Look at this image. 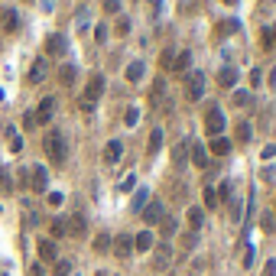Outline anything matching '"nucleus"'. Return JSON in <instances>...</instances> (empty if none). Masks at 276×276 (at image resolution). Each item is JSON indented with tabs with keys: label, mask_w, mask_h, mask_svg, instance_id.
Masks as SVG:
<instances>
[{
	"label": "nucleus",
	"mask_w": 276,
	"mask_h": 276,
	"mask_svg": "<svg viewBox=\"0 0 276 276\" xmlns=\"http://www.w3.org/2000/svg\"><path fill=\"white\" fill-rule=\"evenodd\" d=\"M30 185H32V189H36V192H46V189H49V169H46V166H32V169H30Z\"/></svg>",
	"instance_id": "7"
},
{
	"label": "nucleus",
	"mask_w": 276,
	"mask_h": 276,
	"mask_svg": "<svg viewBox=\"0 0 276 276\" xmlns=\"http://www.w3.org/2000/svg\"><path fill=\"white\" fill-rule=\"evenodd\" d=\"M0 192H13V182H10V169H0Z\"/></svg>",
	"instance_id": "31"
},
{
	"label": "nucleus",
	"mask_w": 276,
	"mask_h": 276,
	"mask_svg": "<svg viewBox=\"0 0 276 276\" xmlns=\"http://www.w3.org/2000/svg\"><path fill=\"white\" fill-rule=\"evenodd\" d=\"M95 250L97 254H107V250H111V237H107V234H97L95 237Z\"/></svg>",
	"instance_id": "27"
},
{
	"label": "nucleus",
	"mask_w": 276,
	"mask_h": 276,
	"mask_svg": "<svg viewBox=\"0 0 276 276\" xmlns=\"http://www.w3.org/2000/svg\"><path fill=\"white\" fill-rule=\"evenodd\" d=\"M95 39H97V43H104V39H107V26H97V30H95Z\"/></svg>",
	"instance_id": "42"
},
{
	"label": "nucleus",
	"mask_w": 276,
	"mask_h": 276,
	"mask_svg": "<svg viewBox=\"0 0 276 276\" xmlns=\"http://www.w3.org/2000/svg\"><path fill=\"white\" fill-rule=\"evenodd\" d=\"M189 153H192V162H195L198 169H205V166H208V149H205L202 143H189Z\"/></svg>",
	"instance_id": "14"
},
{
	"label": "nucleus",
	"mask_w": 276,
	"mask_h": 276,
	"mask_svg": "<svg viewBox=\"0 0 276 276\" xmlns=\"http://www.w3.org/2000/svg\"><path fill=\"white\" fill-rule=\"evenodd\" d=\"M124 120H127V127H133V124H137V120H140V111H137V107H130V111H127V117H124Z\"/></svg>",
	"instance_id": "36"
},
{
	"label": "nucleus",
	"mask_w": 276,
	"mask_h": 276,
	"mask_svg": "<svg viewBox=\"0 0 276 276\" xmlns=\"http://www.w3.org/2000/svg\"><path fill=\"white\" fill-rule=\"evenodd\" d=\"M55 104H59V101H55V97H43V101H39V107H36V120H39V124H49V120H52L55 117Z\"/></svg>",
	"instance_id": "6"
},
{
	"label": "nucleus",
	"mask_w": 276,
	"mask_h": 276,
	"mask_svg": "<svg viewBox=\"0 0 276 276\" xmlns=\"http://www.w3.org/2000/svg\"><path fill=\"white\" fill-rule=\"evenodd\" d=\"M160 146H162V130L160 127H156V130H153V133H149V156H156V153H160Z\"/></svg>",
	"instance_id": "21"
},
{
	"label": "nucleus",
	"mask_w": 276,
	"mask_h": 276,
	"mask_svg": "<svg viewBox=\"0 0 276 276\" xmlns=\"http://www.w3.org/2000/svg\"><path fill=\"white\" fill-rule=\"evenodd\" d=\"M55 276H72V260H55Z\"/></svg>",
	"instance_id": "30"
},
{
	"label": "nucleus",
	"mask_w": 276,
	"mask_h": 276,
	"mask_svg": "<svg viewBox=\"0 0 276 276\" xmlns=\"http://www.w3.org/2000/svg\"><path fill=\"white\" fill-rule=\"evenodd\" d=\"M59 81H62V85H72L75 81V65H62V68H59Z\"/></svg>",
	"instance_id": "26"
},
{
	"label": "nucleus",
	"mask_w": 276,
	"mask_h": 276,
	"mask_svg": "<svg viewBox=\"0 0 276 276\" xmlns=\"http://www.w3.org/2000/svg\"><path fill=\"white\" fill-rule=\"evenodd\" d=\"M49 78V59H36L30 68V81L32 85H39V81H46Z\"/></svg>",
	"instance_id": "10"
},
{
	"label": "nucleus",
	"mask_w": 276,
	"mask_h": 276,
	"mask_svg": "<svg viewBox=\"0 0 276 276\" xmlns=\"http://www.w3.org/2000/svg\"><path fill=\"white\" fill-rule=\"evenodd\" d=\"M68 234V224H65V218H55L52 221V237H65Z\"/></svg>",
	"instance_id": "28"
},
{
	"label": "nucleus",
	"mask_w": 276,
	"mask_h": 276,
	"mask_svg": "<svg viewBox=\"0 0 276 276\" xmlns=\"http://www.w3.org/2000/svg\"><path fill=\"white\" fill-rule=\"evenodd\" d=\"M104 10L107 13H117V10H120V0H104Z\"/></svg>",
	"instance_id": "40"
},
{
	"label": "nucleus",
	"mask_w": 276,
	"mask_h": 276,
	"mask_svg": "<svg viewBox=\"0 0 276 276\" xmlns=\"http://www.w3.org/2000/svg\"><path fill=\"white\" fill-rule=\"evenodd\" d=\"M218 198H221V202H231V185H227V182L221 185V192H218Z\"/></svg>",
	"instance_id": "39"
},
{
	"label": "nucleus",
	"mask_w": 276,
	"mask_h": 276,
	"mask_svg": "<svg viewBox=\"0 0 276 276\" xmlns=\"http://www.w3.org/2000/svg\"><path fill=\"white\" fill-rule=\"evenodd\" d=\"M263 276H276V260H266V266H263Z\"/></svg>",
	"instance_id": "41"
},
{
	"label": "nucleus",
	"mask_w": 276,
	"mask_h": 276,
	"mask_svg": "<svg viewBox=\"0 0 276 276\" xmlns=\"http://www.w3.org/2000/svg\"><path fill=\"white\" fill-rule=\"evenodd\" d=\"M234 104L237 107H250V91H234Z\"/></svg>",
	"instance_id": "32"
},
{
	"label": "nucleus",
	"mask_w": 276,
	"mask_h": 276,
	"mask_svg": "<svg viewBox=\"0 0 276 276\" xmlns=\"http://www.w3.org/2000/svg\"><path fill=\"white\" fill-rule=\"evenodd\" d=\"M224 3H237V0H224Z\"/></svg>",
	"instance_id": "50"
},
{
	"label": "nucleus",
	"mask_w": 276,
	"mask_h": 276,
	"mask_svg": "<svg viewBox=\"0 0 276 276\" xmlns=\"http://www.w3.org/2000/svg\"><path fill=\"white\" fill-rule=\"evenodd\" d=\"M202 221H205L202 208H189V227H192L195 234H198V227H202Z\"/></svg>",
	"instance_id": "22"
},
{
	"label": "nucleus",
	"mask_w": 276,
	"mask_h": 276,
	"mask_svg": "<svg viewBox=\"0 0 276 276\" xmlns=\"http://www.w3.org/2000/svg\"><path fill=\"white\" fill-rule=\"evenodd\" d=\"M189 65H192V52H185V49H182V52L176 55V59H172V68H176V72H179V75L185 72Z\"/></svg>",
	"instance_id": "20"
},
{
	"label": "nucleus",
	"mask_w": 276,
	"mask_h": 276,
	"mask_svg": "<svg viewBox=\"0 0 276 276\" xmlns=\"http://www.w3.org/2000/svg\"><path fill=\"white\" fill-rule=\"evenodd\" d=\"M231 149V140H224V137H214L211 140V153H218V156H224Z\"/></svg>",
	"instance_id": "24"
},
{
	"label": "nucleus",
	"mask_w": 276,
	"mask_h": 276,
	"mask_svg": "<svg viewBox=\"0 0 276 276\" xmlns=\"http://www.w3.org/2000/svg\"><path fill=\"white\" fill-rule=\"evenodd\" d=\"M237 143H250V124H237Z\"/></svg>",
	"instance_id": "33"
},
{
	"label": "nucleus",
	"mask_w": 276,
	"mask_h": 276,
	"mask_svg": "<svg viewBox=\"0 0 276 276\" xmlns=\"http://www.w3.org/2000/svg\"><path fill=\"white\" fill-rule=\"evenodd\" d=\"M30 276H46V270H43L39 263H32V266H30Z\"/></svg>",
	"instance_id": "46"
},
{
	"label": "nucleus",
	"mask_w": 276,
	"mask_h": 276,
	"mask_svg": "<svg viewBox=\"0 0 276 276\" xmlns=\"http://www.w3.org/2000/svg\"><path fill=\"white\" fill-rule=\"evenodd\" d=\"M218 85H221V88H234V85H237V68L224 65L221 72H218Z\"/></svg>",
	"instance_id": "16"
},
{
	"label": "nucleus",
	"mask_w": 276,
	"mask_h": 276,
	"mask_svg": "<svg viewBox=\"0 0 276 276\" xmlns=\"http://www.w3.org/2000/svg\"><path fill=\"white\" fill-rule=\"evenodd\" d=\"M133 250H153V234L140 231L137 237H133Z\"/></svg>",
	"instance_id": "19"
},
{
	"label": "nucleus",
	"mask_w": 276,
	"mask_h": 276,
	"mask_svg": "<svg viewBox=\"0 0 276 276\" xmlns=\"http://www.w3.org/2000/svg\"><path fill=\"white\" fill-rule=\"evenodd\" d=\"M273 30H276V23H273ZM270 39H276V32H273V36H270Z\"/></svg>",
	"instance_id": "49"
},
{
	"label": "nucleus",
	"mask_w": 276,
	"mask_h": 276,
	"mask_svg": "<svg viewBox=\"0 0 276 276\" xmlns=\"http://www.w3.org/2000/svg\"><path fill=\"white\" fill-rule=\"evenodd\" d=\"M250 263H254V250L247 247V250H244V266H250Z\"/></svg>",
	"instance_id": "47"
},
{
	"label": "nucleus",
	"mask_w": 276,
	"mask_h": 276,
	"mask_svg": "<svg viewBox=\"0 0 276 276\" xmlns=\"http://www.w3.org/2000/svg\"><path fill=\"white\" fill-rule=\"evenodd\" d=\"M16 26H20L16 10H13V7H0V30H3V32H13Z\"/></svg>",
	"instance_id": "9"
},
{
	"label": "nucleus",
	"mask_w": 276,
	"mask_h": 276,
	"mask_svg": "<svg viewBox=\"0 0 276 276\" xmlns=\"http://www.w3.org/2000/svg\"><path fill=\"white\" fill-rule=\"evenodd\" d=\"M185 97L189 101H202L205 97V75L202 72H189V78H185Z\"/></svg>",
	"instance_id": "4"
},
{
	"label": "nucleus",
	"mask_w": 276,
	"mask_h": 276,
	"mask_svg": "<svg viewBox=\"0 0 276 276\" xmlns=\"http://www.w3.org/2000/svg\"><path fill=\"white\" fill-rule=\"evenodd\" d=\"M146 202H149V192L140 189L137 195H133V211H143V208H146Z\"/></svg>",
	"instance_id": "25"
},
{
	"label": "nucleus",
	"mask_w": 276,
	"mask_h": 276,
	"mask_svg": "<svg viewBox=\"0 0 276 276\" xmlns=\"http://www.w3.org/2000/svg\"><path fill=\"white\" fill-rule=\"evenodd\" d=\"M46 198H49V205H62V195H59V192H49Z\"/></svg>",
	"instance_id": "44"
},
{
	"label": "nucleus",
	"mask_w": 276,
	"mask_h": 276,
	"mask_svg": "<svg viewBox=\"0 0 276 276\" xmlns=\"http://www.w3.org/2000/svg\"><path fill=\"white\" fill-rule=\"evenodd\" d=\"M36 250H39V260H46V263H49V260H59V247H55L52 237H43Z\"/></svg>",
	"instance_id": "11"
},
{
	"label": "nucleus",
	"mask_w": 276,
	"mask_h": 276,
	"mask_svg": "<svg viewBox=\"0 0 276 276\" xmlns=\"http://www.w3.org/2000/svg\"><path fill=\"white\" fill-rule=\"evenodd\" d=\"M172 160H176V166H185V160H189V143H179V146L172 149Z\"/></svg>",
	"instance_id": "23"
},
{
	"label": "nucleus",
	"mask_w": 276,
	"mask_h": 276,
	"mask_svg": "<svg viewBox=\"0 0 276 276\" xmlns=\"http://www.w3.org/2000/svg\"><path fill=\"white\" fill-rule=\"evenodd\" d=\"M133 185H137V176L130 172V176H124V182H120V192H130Z\"/></svg>",
	"instance_id": "35"
},
{
	"label": "nucleus",
	"mask_w": 276,
	"mask_h": 276,
	"mask_svg": "<svg viewBox=\"0 0 276 276\" xmlns=\"http://www.w3.org/2000/svg\"><path fill=\"white\" fill-rule=\"evenodd\" d=\"M101 95H104V75H91L85 95H81V111H91V107L101 101Z\"/></svg>",
	"instance_id": "2"
},
{
	"label": "nucleus",
	"mask_w": 276,
	"mask_h": 276,
	"mask_svg": "<svg viewBox=\"0 0 276 276\" xmlns=\"http://www.w3.org/2000/svg\"><path fill=\"white\" fill-rule=\"evenodd\" d=\"M120 153H124V143H120V140H107V146H104V160L111 162V166L120 160Z\"/></svg>",
	"instance_id": "15"
},
{
	"label": "nucleus",
	"mask_w": 276,
	"mask_h": 276,
	"mask_svg": "<svg viewBox=\"0 0 276 276\" xmlns=\"http://www.w3.org/2000/svg\"><path fill=\"white\" fill-rule=\"evenodd\" d=\"M65 49H68V43H65L62 32H52V36L46 39V52L49 55H65Z\"/></svg>",
	"instance_id": "12"
},
{
	"label": "nucleus",
	"mask_w": 276,
	"mask_h": 276,
	"mask_svg": "<svg viewBox=\"0 0 276 276\" xmlns=\"http://www.w3.org/2000/svg\"><path fill=\"white\" fill-rule=\"evenodd\" d=\"M140 214H143V221L146 224H160L162 218H166V205L162 202H146V208H143Z\"/></svg>",
	"instance_id": "5"
},
{
	"label": "nucleus",
	"mask_w": 276,
	"mask_h": 276,
	"mask_svg": "<svg viewBox=\"0 0 276 276\" xmlns=\"http://www.w3.org/2000/svg\"><path fill=\"white\" fill-rule=\"evenodd\" d=\"M65 224H68V234L72 237H85V231H88L85 214H72V218H65Z\"/></svg>",
	"instance_id": "13"
},
{
	"label": "nucleus",
	"mask_w": 276,
	"mask_h": 276,
	"mask_svg": "<svg viewBox=\"0 0 276 276\" xmlns=\"http://www.w3.org/2000/svg\"><path fill=\"white\" fill-rule=\"evenodd\" d=\"M149 3H153V7H156V10H160V0H149Z\"/></svg>",
	"instance_id": "48"
},
{
	"label": "nucleus",
	"mask_w": 276,
	"mask_h": 276,
	"mask_svg": "<svg viewBox=\"0 0 276 276\" xmlns=\"http://www.w3.org/2000/svg\"><path fill=\"white\" fill-rule=\"evenodd\" d=\"M205 208H218V192L211 185H205Z\"/></svg>",
	"instance_id": "29"
},
{
	"label": "nucleus",
	"mask_w": 276,
	"mask_h": 276,
	"mask_svg": "<svg viewBox=\"0 0 276 276\" xmlns=\"http://www.w3.org/2000/svg\"><path fill=\"white\" fill-rule=\"evenodd\" d=\"M117 32H120V36H127V32H130V20L120 16V20H117Z\"/></svg>",
	"instance_id": "37"
},
{
	"label": "nucleus",
	"mask_w": 276,
	"mask_h": 276,
	"mask_svg": "<svg viewBox=\"0 0 276 276\" xmlns=\"http://www.w3.org/2000/svg\"><path fill=\"white\" fill-rule=\"evenodd\" d=\"M111 247H114V254L120 257V260H127V257L133 254V237H130V234H117V241Z\"/></svg>",
	"instance_id": "8"
},
{
	"label": "nucleus",
	"mask_w": 276,
	"mask_h": 276,
	"mask_svg": "<svg viewBox=\"0 0 276 276\" xmlns=\"http://www.w3.org/2000/svg\"><path fill=\"white\" fill-rule=\"evenodd\" d=\"M172 59H176V55L166 49V52H162V68H172Z\"/></svg>",
	"instance_id": "43"
},
{
	"label": "nucleus",
	"mask_w": 276,
	"mask_h": 276,
	"mask_svg": "<svg viewBox=\"0 0 276 276\" xmlns=\"http://www.w3.org/2000/svg\"><path fill=\"white\" fill-rule=\"evenodd\" d=\"M169 260H172V247H169V244H160V247H156V260H153V263H156V270H166V266H169Z\"/></svg>",
	"instance_id": "17"
},
{
	"label": "nucleus",
	"mask_w": 276,
	"mask_h": 276,
	"mask_svg": "<svg viewBox=\"0 0 276 276\" xmlns=\"http://www.w3.org/2000/svg\"><path fill=\"white\" fill-rule=\"evenodd\" d=\"M260 78H263V75H260V68H254V72H250V81H254V88H260Z\"/></svg>",
	"instance_id": "45"
},
{
	"label": "nucleus",
	"mask_w": 276,
	"mask_h": 276,
	"mask_svg": "<svg viewBox=\"0 0 276 276\" xmlns=\"http://www.w3.org/2000/svg\"><path fill=\"white\" fill-rule=\"evenodd\" d=\"M10 149H13V153H20V149H23V140L16 137V133H10Z\"/></svg>",
	"instance_id": "38"
},
{
	"label": "nucleus",
	"mask_w": 276,
	"mask_h": 276,
	"mask_svg": "<svg viewBox=\"0 0 276 276\" xmlns=\"http://www.w3.org/2000/svg\"><path fill=\"white\" fill-rule=\"evenodd\" d=\"M43 146H46V156L52 160V166H62L65 156H68V146H65V133L62 130H46V137H43Z\"/></svg>",
	"instance_id": "1"
},
{
	"label": "nucleus",
	"mask_w": 276,
	"mask_h": 276,
	"mask_svg": "<svg viewBox=\"0 0 276 276\" xmlns=\"http://www.w3.org/2000/svg\"><path fill=\"white\" fill-rule=\"evenodd\" d=\"M205 130L211 133V140L224 133V111L218 104H208V114H205Z\"/></svg>",
	"instance_id": "3"
},
{
	"label": "nucleus",
	"mask_w": 276,
	"mask_h": 276,
	"mask_svg": "<svg viewBox=\"0 0 276 276\" xmlns=\"http://www.w3.org/2000/svg\"><path fill=\"white\" fill-rule=\"evenodd\" d=\"M162 234H166V237H172V234H176V227H179V224H176V218H162Z\"/></svg>",
	"instance_id": "34"
},
{
	"label": "nucleus",
	"mask_w": 276,
	"mask_h": 276,
	"mask_svg": "<svg viewBox=\"0 0 276 276\" xmlns=\"http://www.w3.org/2000/svg\"><path fill=\"white\" fill-rule=\"evenodd\" d=\"M143 75H146V65L140 62V59L127 65V81H143Z\"/></svg>",
	"instance_id": "18"
}]
</instances>
